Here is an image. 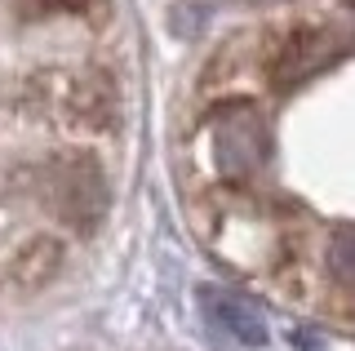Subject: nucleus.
Wrapping results in <instances>:
<instances>
[{"label": "nucleus", "mask_w": 355, "mask_h": 351, "mask_svg": "<svg viewBox=\"0 0 355 351\" xmlns=\"http://www.w3.org/2000/svg\"><path fill=\"white\" fill-rule=\"evenodd\" d=\"M205 311H209V320L222 325L236 343L244 347H266V325H262V316L253 311L249 302L240 298V293H227V289H205Z\"/></svg>", "instance_id": "1"}]
</instances>
